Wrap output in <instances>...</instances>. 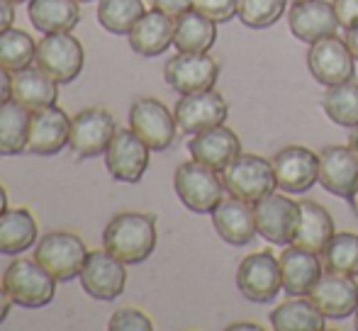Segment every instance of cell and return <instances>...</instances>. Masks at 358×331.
I'll list each match as a JSON object with an SVG mask.
<instances>
[{"label":"cell","instance_id":"10","mask_svg":"<svg viewBox=\"0 0 358 331\" xmlns=\"http://www.w3.org/2000/svg\"><path fill=\"white\" fill-rule=\"evenodd\" d=\"M129 129L151 152H164L173 144L178 122L164 103L154 98H142L129 110Z\"/></svg>","mask_w":358,"mask_h":331},{"label":"cell","instance_id":"31","mask_svg":"<svg viewBox=\"0 0 358 331\" xmlns=\"http://www.w3.org/2000/svg\"><path fill=\"white\" fill-rule=\"evenodd\" d=\"M271 327L275 331H320L324 329V314L310 297L287 300L271 312Z\"/></svg>","mask_w":358,"mask_h":331},{"label":"cell","instance_id":"28","mask_svg":"<svg viewBox=\"0 0 358 331\" xmlns=\"http://www.w3.org/2000/svg\"><path fill=\"white\" fill-rule=\"evenodd\" d=\"M29 22L44 34L71 32L80 22V8L76 0H29Z\"/></svg>","mask_w":358,"mask_h":331},{"label":"cell","instance_id":"50","mask_svg":"<svg viewBox=\"0 0 358 331\" xmlns=\"http://www.w3.org/2000/svg\"><path fill=\"white\" fill-rule=\"evenodd\" d=\"M10 3H13V5H17V3H24V0H10Z\"/></svg>","mask_w":358,"mask_h":331},{"label":"cell","instance_id":"8","mask_svg":"<svg viewBox=\"0 0 358 331\" xmlns=\"http://www.w3.org/2000/svg\"><path fill=\"white\" fill-rule=\"evenodd\" d=\"M117 124L115 117L103 108H88L71 119V134H69V149L78 159H93L105 154L108 144L113 142Z\"/></svg>","mask_w":358,"mask_h":331},{"label":"cell","instance_id":"29","mask_svg":"<svg viewBox=\"0 0 358 331\" xmlns=\"http://www.w3.org/2000/svg\"><path fill=\"white\" fill-rule=\"evenodd\" d=\"M34 242H37V222L29 209H5L0 214V253H22Z\"/></svg>","mask_w":358,"mask_h":331},{"label":"cell","instance_id":"5","mask_svg":"<svg viewBox=\"0 0 358 331\" xmlns=\"http://www.w3.org/2000/svg\"><path fill=\"white\" fill-rule=\"evenodd\" d=\"M85 258L88 249L83 239L71 232H49L34 249V260L57 280H73L76 275H80Z\"/></svg>","mask_w":358,"mask_h":331},{"label":"cell","instance_id":"22","mask_svg":"<svg viewBox=\"0 0 358 331\" xmlns=\"http://www.w3.org/2000/svg\"><path fill=\"white\" fill-rule=\"evenodd\" d=\"M213 224L215 232L231 247H246L259 232L254 207H249V203L239 198L222 200L213 209Z\"/></svg>","mask_w":358,"mask_h":331},{"label":"cell","instance_id":"4","mask_svg":"<svg viewBox=\"0 0 358 331\" xmlns=\"http://www.w3.org/2000/svg\"><path fill=\"white\" fill-rule=\"evenodd\" d=\"M173 188L180 203L190 209V212H213L217 205L222 203L224 195V183L217 175V170L208 168V166L193 161L180 163L173 175Z\"/></svg>","mask_w":358,"mask_h":331},{"label":"cell","instance_id":"30","mask_svg":"<svg viewBox=\"0 0 358 331\" xmlns=\"http://www.w3.org/2000/svg\"><path fill=\"white\" fill-rule=\"evenodd\" d=\"M29 110L15 100L0 105V156H17L27 152Z\"/></svg>","mask_w":358,"mask_h":331},{"label":"cell","instance_id":"13","mask_svg":"<svg viewBox=\"0 0 358 331\" xmlns=\"http://www.w3.org/2000/svg\"><path fill=\"white\" fill-rule=\"evenodd\" d=\"M227 100L217 90H200V93L180 95V100L173 108V117L178 122L180 132L198 134L205 129H213L217 124H224L227 119Z\"/></svg>","mask_w":358,"mask_h":331},{"label":"cell","instance_id":"42","mask_svg":"<svg viewBox=\"0 0 358 331\" xmlns=\"http://www.w3.org/2000/svg\"><path fill=\"white\" fill-rule=\"evenodd\" d=\"M15 20V8L10 0H0V32H5L8 27H13Z\"/></svg>","mask_w":358,"mask_h":331},{"label":"cell","instance_id":"1","mask_svg":"<svg viewBox=\"0 0 358 331\" xmlns=\"http://www.w3.org/2000/svg\"><path fill=\"white\" fill-rule=\"evenodd\" d=\"M103 247L122 263H142L156 249V222L151 214H115L103 232Z\"/></svg>","mask_w":358,"mask_h":331},{"label":"cell","instance_id":"27","mask_svg":"<svg viewBox=\"0 0 358 331\" xmlns=\"http://www.w3.org/2000/svg\"><path fill=\"white\" fill-rule=\"evenodd\" d=\"M215 24H217L215 20L205 17L198 10H185L183 15L176 17L173 47L178 52H195V54L210 52L217 42Z\"/></svg>","mask_w":358,"mask_h":331},{"label":"cell","instance_id":"48","mask_svg":"<svg viewBox=\"0 0 358 331\" xmlns=\"http://www.w3.org/2000/svg\"><path fill=\"white\" fill-rule=\"evenodd\" d=\"M349 203H351V209L356 212V217H358V188L354 190V195L349 198Z\"/></svg>","mask_w":358,"mask_h":331},{"label":"cell","instance_id":"23","mask_svg":"<svg viewBox=\"0 0 358 331\" xmlns=\"http://www.w3.org/2000/svg\"><path fill=\"white\" fill-rule=\"evenodd\" d=\"M280 275H283V290L290 297H300V295H310V290L322 278V265L320 256L305 251L292 244L280 253Z\"/></svg>","mask_w":358,"mask_h":331},{"label":"cell","instance_id":"17","mask_svg":"<svg viewBox=\"0 0 358 331\" xmlns=\"http://www.w3.org/2000/svg\"><path fill=\"white\" fill-rule=\"evenodd\" d=\"M307 297L327 319H346L358 309V283L354 275L322 273Z\"/></svg>","mask_w":358,"mask_h":331},{"label":"cell","instance_id":"37","mask_svg":"<svg viewBox=\"0 0 358 331\" xmlns=\"http://www.w3.org/2000/svg\"><path fill=\"white\" fill-rule=\"evenodd\" d=\"M108 329L110 331H151L154 329V322H151L144 312H139V309L122 307L110 317Z\"/></svg>","mask_w":358,"mask_h":331},{"label":"cell","instance_id":"9","mask_svg":"<svg viewBox=\"0 0 358 331\" xmlns=\"http://www.w3.org/2000/svg\"><path fill=\"white\" fill-rule=\"evenodd\" d=\"M256 229L271 244L287 247L292 244L300 227V203H292L285 195H266L256 203Z\"/></svg>","mask_w":358,"mask_h":331},{"label":"cell","instance_id":"44","mask_svg":"<svg viewBox=\"0 0 358 331\" xmlns=\"http://www.w3.org/2000/svg\"><path fill=\"white\" fill-rule=\"evenodd\" d=\"M344 42H346V47L351 49V54H354V59L358 61V24H356V27H351V29H346Z\"/></svg>","mask_w":358,"mask_h":331},{"label":"cell","instance_id":"7","mask_svg":"<svg viewBox=\"0 0 358 331\" xmlns=\"http://www.w3.org/2000/svg\"><path fill=\"white\" fill-rule=\"evenodd\" d=\"M236 288L249 302H271L283 290L280 260L271 251L246 256L236 270Z\"/></svg>","mask_w":358,"mask_h":331},{"label":"cell","instance_id":"12","mask_svg":"<svg viewBox=\"0 0 358 331\" xmlns=\"http://www.w3.org/2000/svg\"><path fill=\"white\" fill-rule=\"evenodd\" d=\"M217 76H220V66L208 52H178L164 66L166 83L173 90H178L180 95L210 90L217 83Z\"/></svg>","mask_w":358,"mask_h":331},{"label":"cell","instance_id":"21","mask_svg":"<svg viewBox=\"0 0 358 331\" xmlns=\"http://www.w3.org/2000/svg\"><path fill=\"white\" fill-rule=\"evenodd\" d=\"M320 183L324 190L351 198L358 188V156L351 147H324L320 152Z\"/></svg>","mask_w":358,"mask_h":331},{"label":"cell","instance_id":"35","mask_svg":"<svg viewBox=\"0 0 358 331\" xmlns=\"http://www.w3.org/2000/svg\"><path fill=\"white\" fill-rule=\"evenodd\" d=\"M322 265L327 273L358 275V234L339 232L329 242V247L322 253Z\"/></svg>","mask_w":358,"mask_h":331},{"label":"cell","instance_id":"40","mask_svg":"<svg viewBox=\"0 0 358 331\" xmlns=\"http://www.w3.org/2000/svg\"><path fill=\"white\" fill-rule=\"evenodd\" d=\"M151 5L156 10H161V13L171 15V17H178L185 10L193 8V0H151Z\"/></svg>","mask_w":358,"mask_h":331},{"label":"cell","instance_id":"24","mask_svg":"<svg viewBox=\"0 0 358 331\" xmlns=\"http://www.w3.org/2000/svg\"><path fill=\"white\" fill-rule=\"evenodd\" d=\"M176 17L161 13V10H149L142 15L137 24L129 32V47L139 57H159L173 44Z\"/></svg>","mask_w":358,"mask_h":331},{"label":"cell","instance_id":"26","mask_svg":"<svg viewBox=\"0 0 358 331\" xmlns=\"http://www.w3.org/2000/svg\"><path fill=\"white\" fill-rule=\"evenodd\" d=\"M13 100L27 108L29 112L49 108L59 100V83L49 78L42 68L27 66L13 76Z\"/></svg>","mask_w":358,"mask_h":331},{"label":"cell","instance_id":"3","mask_svg":"<svg viewBox=\"0 0 358 331\" xmlns=\"http://www.w3.org/2000/svg\"><path fill=\"white\" fill-rule=\"evenodd\" d=\"M222 183L231 198L246 200V203H259L261 198L273 193V188H278L273 161L256 154H239L222 170Z\"/></svg>","mask_w":358,"mask_h":331},{"label":"cell","instance_id":"39","mask_svg":"<svg viewBox=\"0 0 358 331\" xmlns=\"http://www.w3.org/2000/svg\"><path fill=\"white\" fill-rule=\"evenodd\" d=\"M331 5H334L341 27L344 29L356 27L358 24V0H334Z\"/></svg>","mask_w":358,"mask_h":331},{"label":"cell","instance_id":"49","mask_svg":"<svg viewBox=\"0 0 358 331\" xmlns=\"http://www.w3.org/2000/svg\"><path fill=\"white\" fill-rule=\"evenodd\" d=\"M354 317H356V319H354V327L358 329V309H356V312H354Z\"/></svg>","mask_w":358,"mask_h":331},{"label":"cell","instance_id":"16","mask_svg":"<svg viewBox=\"0 0 358 331\" xmlns=\"http://www.w3.org/2000/svg\"><path fill=\"white\" fill-rule=\"evenodd\" d=\"M69 134H71V119L57 105L34 110L29 115V137H27V154L34 156H54L64 147H69Z\"/></svg>","mask_w":358,"mask_h":331},{"label":"cell","instance_id":"38","mask_svg":"<svg viewBox=\"0 0 358 331\" xmlns=\"http://www.w3.org/2000/svg\"><path fill=\"white\" fill-rule=\"evenodd\" d=\"M193 10L215 22H229L236 15V0H193Z\"/></svg>","mask_w":358,"mask_h":331},{"label":"cell","instance_id":"36","mask_svg":"<svg viewBox=\"0 0 358 331\" xmlns=\"http://www.w3.org/2000/svg\"><path fill=\"white\" fill-rule=\"evenodd\" d=\"M287 0H236V15L251 29H266L285 13Z\"/></svg>","mask_w":358,"mask_h":331},{"label":"cell","instance_id":"51","mask_svg":"<svg viewBox=\"0 0 358 331\" xmlns=\"http://www.w3.org/2000/svg\"><path fill=\"white\" fill-rule=\"evenodd\" d=\"M76 3H93V0H76Z\"/></svg>","mask_w":358,"mask_h":331},{"label":"cell","instance_id":"45","mask_svg":"<svg viewBox=\"0 0 358 331\" xmlns=\"http://www.w3.org/2000/svg\"><path fill=\"white\" fill-rule=\"evenodd\" d=\"M239 329L261 331V324H251V322H236V324H229V331H239Z\"/></svg>","mask_w":358,"mask_h":331},{"label":"cell","instance_id":"6","mask_svg":"<svg viewBox=\"0 0 358 331\" xmlns=\"http://www.w3.org/2000/svg\"><path fill=\"white\" fill-rule=\"evenodd\" d=\"M34 64L57 83H71L83 71V47L71 32L44 34Z\"/></svg>","mask_w":358,"mask_h":331},{"label":"cell","instance_id":"32","mask_svg":"<svg viewBox=\"0 0 358 331\" xmlns=\"http://www.w3.org/2000/svg\"><path fill=\"white\" fill-rule=\"evenodd\" d=\"M327 117L341 127H358V83L346 81L339 85H329L322 98Z\"/></svg>","mask_w":358,"mask_h":331},{"label":"cell","instance_id":"41","mask_svg":"<svg viewBox=\"0 0 358 331\" xmlns=\"http://www.w3.org/2000/svg\"><path fill=\"white\" fill-rule=\"evenodd\" d=\"M8 100H13V76L8 68L0 66V105H5Z\"/></svg>","mask_w":358,"mask_h":331},{"label":"cell","instance_id":"43","mask_svg":"<svg viewBox=\"0 0 358 331\" xmlns=\"http://www.w3.org/2000/svg\"><path fill=\"white\" fill-rule=\"evenodd\" d=\"M10 304H13V300H10L8 290H5V285H0V324L8 319L10 314Z\"/></svg>","mask_w":358,"mask_h":331},{"label":"cell","instance_id":"33","mask_svg":"<svg viewBox=\"0 0 358 331\" xmlns=\"http://www.w3.org/2000/svg\"><path fill=\"white\" fill-rule=\"evenodd\" d=\"M34 57H37V44L24 29L8 27L5 32H0V66L3 68L17 73L32 66Z\"/></svg>","mask_w":358,"mask_h":331},{"label":"cell","instance_id":"20","mask_svg":"<svg viewBox=\"0 0 358 331\" xmlns=\"http://www.w3.org/2000/svg\"><path fill=\"white\" fill-rule=\"evenodd\" d=\"M188 152L198 163L222 173L241 154V142L229 127L217 124L213 129L193 134V139L188 144Z\"/></svg>","mask_w":358,"mask_h":331},{"label":"cell","instance_id":"15","mask_svg":"<svg viewBox=\"0 0 358 331\" xmlns=\"http://www.w3.org/2000/svg\"><path fill=\"white\" fill-rule=\"evenodd\" d=\"M127 283V270L120 258H115L108 251H93L88 253L80 270V285L93 300L110 302L120 297Z\"/></svg>","mask_w":358,"mask_h":331},{"label":"cell","instance_id":"47","mask_svg":"<svg viewBox=\"0 0 358 331\" xmlns=\"http://www.w3.org/2000/svg\"><path fill=\"white\" fill-rule=\"evenodd\" d=\"M349 147L356 152V156H358V127H354V134H351V139H349Z\"/></svg>","mask_w":358,"mask_h":331},{"label":"cell","instance_id":"18","mask_svg":"<svg viewBox=\"0 0 358 331\" xmlns=\"http://www.w3.org/2000/svg\"><path fill=\"white\" fill-rule=\"evenodd\" d=\"M275 185L285 193H305L320 180V156L305 147H285L273 156Z\"/></svg>","mask_w":358,"mask_h":331},{"label":"cell","instance_id":"11","mask_svg":"<svg viewBox=\"0 0 358 331\" xmlns=\"http://www.w3.org/2000/svg\"><path fill=\"white\" fill-rule=\"evenodd\" d=\"M307 66L310 73L322 85H339L346 81H354L356 76V59L346 42L339 37H324L320 42L312 44L310 54H307Z\"/></svg>","mask_w":358,"mask_h":331},{"label":"cell","instance_id":"2","mask_svg":"<svg viewBox=\"0 0 358 331\" xmlns=\"http://www.w3.org/2000/svg\"><path fill=\"white\" fill-rule=\"evenodd\" d=\"M57 283L59 280L47 273L34 258L13 260L3 273V285L10 300L27 309L47 307L57 295Z\"/></svg>","mask_w":358,"mask_h":331},{"label":"cell","instance_id":"46","mask_svg":"<svg viewBox=\"0 0 358 331\" xmlns=\"http://www.w3.org/2000/svg\"><path fill=\"white\" fill-rule=\"evenodd\" d=\"M8 209V195H5V188L0 185V214Z\"/></svg>","mask_w":358,"mask_h":331},{"label":"cell","instance_id":"14","mask_svg":"<svg viewBox=\"0 0 358 331\" xmlns=\"http://www.w3.org/2000/svg\"><path fill=\"white\" fill-rule=\"evenodd\" d=\"M149 152L132 129H120L105 149V166L120 183H139L149 168Z\"/></svg>","mask_w":358,"mask_h":331},{"label":"cell","instance_id":"19","mask_svg":"<svg viewBox=\"0 0 358 331\" xmlns=\"http://www.w3.org/2000/svg\"><path fill=\"white\" fill-rule=\"evenodd\" d=\"M287 24H290V32L307 44H315L324 37H334L336 29L341 27L334 5L327 0L295 3L287 13Z\"/></svg>","mask_w":358,"mask_h":331},{"label":"cell","instance_id":"34","mask_svg":"<svg viewBox=\"0 0 358 331\" xmlns=\"http://www.w3.org/2000/svg\"><path fill=\"white\" fill-rule=\"evenodd\" d=\"M144 13L142 0H100L98 22L113 34H129Z\"/></svg>","mask_w":358,"mask_h":331},{"label":"cell","instance_id":"25","mask_svg":"<svg viewBox=\"0 0 358 331\" xmlns=\"http://www.w3.org/2000/svg\"><path fill=\"white\" fill-rule=\"evenodd\" d=\"M334 219H331L329 209L322 207L315 200H302L300 203V227L292 239V244L305 251L322 256L329 242L334 239Z\"/></svg>","mask_w":358,"mask_h":331},{"label":"cell","instance_id":"52","mask_svg":"<svg viewBox=\"0 0 358 331\" xmlns=\"http://www.w3.org/2000/svg\"><path fill=\"white\" fill-rule=\"evenodd\" d=\"M290 3H292V5H295V3H305V0H290Z\"/></svg>","mask_w":358,"mask_h":331}]
</instances>
